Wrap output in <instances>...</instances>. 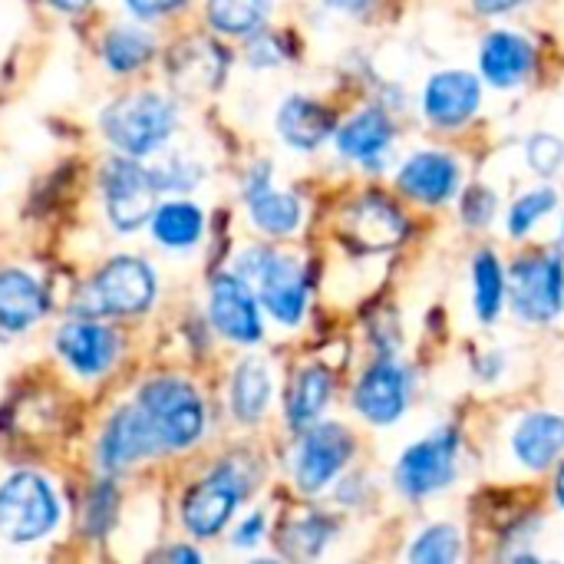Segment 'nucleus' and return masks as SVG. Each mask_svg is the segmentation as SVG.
Returning <instances> with one entry per match:
<instances>
[{
  "instance_id": "obj_1",
  "label": "nucleus",
  "mask_w": 564,
  "mask_h": 564,
  "mask_svg": "<svg viewBox=\"0 0 564 564\" xmlns=\"http://www.w3.org/2000/svg\"><path fill=\"white\" fill-rule=\"evenodd\" d=\"M99 126L122 155L142 159L175 132L178 112L175 102L159 93H129L102 109Z\"/></svg>"
},
{
  "instance_id": "obj_2",
  "label": "nucleus",
  "mask_w": 564,
  "mask_h": 564,
  "mask_svg": "<svg viewBox=\"0 0 564 564\" xmlns=\"http://www.w3.org/2000/svg\"><path fill=\"white\" fill-rule=\"evenodd\" d=\"M238 274L258 288L261 304L284 327H294L304 317L307 284H304V268L297 258L271 251V248H251L238 258Z\"/></svg>"
},
{
  "instance_id": "obj_3",
  "label": "nucleus",
  "mask_w": 564,
  "mask_h": 564,
  "mask_svg": "<svg viewBox=\"0 0 564 564\" xmlns=\"http://www.w3.org/2000/svg\"><path fill=\"white\" fill-rule=\"evenodd\" d=\"M155 297V274L139 258H112L102 264V271L86 284V291L76 297V311L99 317V314H142Z\"/></svg>"
},
{
  "instance_id": "obj_4",
  "label": "nucleus",
  "mask_w": 564,
  "mask_h": 564,
  "mask_svg": "<svg viewBox=\"0 0 564 564\" xmlns=\"http://www.w3.org/2000/svg\"><path fill=\"white\" fill-rule=\"evenodd\" d=\"M139 406L149 413L165 449H185L205 433V406L192 383L178 377L149 380L139 393Z\"/></svg>"
},
{
  "instance_id": "obj_5",
  "label": "nucleus",
  "mask_w": 564,
  "mask_h": 564,
  "mask_svg": "<svg viewBox=\"0 0 564 564\" xmlns=\"http://www.w3.org/2000/svg\"><path fill=\"white\" fill-rule=\"evenodd\" d=\"M59 506L53 489L33 476L17 473L0 486V535L13 545L36 542L56 529Z\"/></svg>"
},
{
  "instance_id": "obj_6",
  "label": "nucleus",
  "mask_w": 564,
  "mask_h": 564,
  "mask_svg": "<svg viewBox=\"0 0 564 564\" xmlns=\"http://www.w3.org/2000/svg\"><path fill=\"white\" fill-rule=\"evenodd\" d=\"M509 294L519 317L545 324L564 307V258L558 251L522 254L509 268Z\"/></svg>"
},
{
  "instance_id": "obj_7",
  "label": "nucleus",
  "mask_w": 564,
  "mask_h": 564,
  "mask_svg": "<svg viewBox=\"0 0 564 564\" xmlns=\"http://www.w3.org/2000/svg\"><path fill=\"white\" fill-rule=\"evenodd\" d=\"M248 482L251 479L235 463L218 466L212 476H205L198 486L188 489V496L182 502V522H185V529L195 539L218 535L231 522L238 502L248 496V489H251Z\"/></svg>"
},
{
  "instance_id": "obj_8",
  "label": "nucleus",
  "mask_w": 564,
  "mask_h": 564,
  "mask_svg": "<svg viewBox=\"0 0 564 564\" xmlns=\"http://www.w3.org/2000/svg\"><path fill=\"white\" fill-rule=\"evenodd\" d=\"M456 456H459V433L440 430L420 443H413L397 463V486L410 499H426L443 492L456 479Z\"/></svg>"
},
{
  "instance_id": "obj_9",
  "label": "nucleus",
  "mask_w": 564,
  "mask_h": 564,
  "mask_svg": "<svg viewBox=\"0 0 564 564\" xmlns=\"http://www.w3.org/2000/svg\"><path fill=\"white\" fill-rule=\"evenodd\" d=\"M99 182H102L106 215L119 231H135L142 221L152 218L159 185L149 169L132 162V155L106 162Z\"/></svg>"
},
{
  "instance_id": "obj_10",
  "label": "nucleus",
  "mask_w": 564,
  "mask_h": 564,
  "mask_svg": "<svg viewBox=\"0 0 564 564\" xmlns=\"http://www.w3.org/2000/svg\"><path fill=\"white\" fill-rule=\"evenodd\" d=\"M350 456H354V436L344 426L327 423V426L304 430V436L297 440V449H294L297 489L307 496H317L321 489H327L337 479V473L350 463Z\"/></svg>"
},
{
  "instance_id": "obj_11",
  "label": "nucleus",
  "mask_w": 564,
  "mask_h": 564,
  "mask_svg": "<svg viewBox=\"0 0 564 564\" xmlns=\"http://www.w3.org/2000/svg\"><path fill=\"white\" fill-rule=\"evenodd\" d=\"M340 231L347 245H354L357 251H390L406 238V218L390 198L364 192L357 202L347 205Z\"/></svg>"
},
{
  "instance_id": "obj_12",
  "label": "nucleus",
  "mask_w": 564,
  "mask_h": 564,
  "mask_svg": "<svg viewBox=\"0 0 564 564\" xmlns=\"http://www.w3.org/2000/svg\"><path fill=\"white\" fill-rule=\"evenodd\" d=\"M406 400H410V377L390 357L373 360L354 387V410L373 426L397 423L406 413Z\"/></svg>"
},
{
  "instance_id": "obj_13",
  "label": "nucleus",
  "mask_w": 564,
  "mask_h": 564,
  "mask_svg": "<svg viewBox=\"0 0 564 564\" xmlns=\"http://www.w3.org/2000/svg\"><path fill=\"white\" fill-rule=\"evenodd\" d=\"M208 314L218 334H225L235 344H258L264 327H261V311L251 284L241 274H218L212 281V301Z\"/></svg>"
},
{
  "instance_id": "obj_14",
  "label": "nucleus",
  "mask_w": 564,
  "mask_h": 564,
  "mask_svg": "<svg viewBox=\"0 0 564 564\" xmlns=\"http://www.w3.org/2000/svg\"><path fill=\"white\" fill-rule=\"evenodd\" d=\"M159 449H165V446H162L159 430L152 426L149 413L142 406H122L106 423V433L99 440V466L116 473L145 456H155Z\"/></svg>"
},
{
  "instance_id": "obj_15",
  "label": "nucleus",
  "mask_w": 564,
  "mask_h": 564,
  "mask_svg": "<svg viewBox=\"0 0 564 564\" xmlns=\"http://www.w3.org/2000/svg\"><path fill=\"white\" fill-rule=\"evenodd\" d=\"M482 102V86L466 69H446L436 73L423 89V112L440 129H456L476 116Z\"/></svg>"
},
{
  "instance_id": "obj_16",
  "label": "nucleus",
  "mask_w": 564,
  "mask_h": 564,
  "mask_svg": "<svg viewBox=\"0 0 564 564\" xmlns=\"http://www.w3.org/2000/svg\"><path fill=\"white\" fill-rule=\"evenodd\" d=\"M56 350L79 377H99L112 367L119 354V337L102 324L76 321L56 334Z\"/></svg>"
},
{
  "instance_id": "obj_17",
  "label": "nucleus",
  "mask_w": 564,
  "mask_h": 564,
  "mask_svg": "<svg viewBox=\"0 0 564 564\" xmlns=\"http://www.w3.org/2000/svg\"><path fill=\"white\" fill-rule=\"evenodd\" d=\"M535 66V46L512 30H496L482 40L479 50V69L482 76L499 86V89H512L519 86Z\"/></svg>"
},
{
  "instance_id": "obj_18",
  "label": "nucleus",
  "mask_w": 564,
  "mask_h": 564,
  "mask_svg": "<svg viewBox=\"0 0 564 564\" xmlns=\"http://www.w3.org/2000/svg\"><path fill=\"white\" fill-rule=\"evenodd\" d=\"M245 202H248L251 221H254L261 231L274 235V238L291 235V231H297V225H301V202H297L291 192H278V188L271 185L268 165H258V169L251 172V178H248V185H245Z\"/></svg>"
},
{
  "instance_id": "obj_19",
  "label": "nucleus",
  "mask_w": 564,
  "mask_h": 564,
  "mask_svg": "<svg viewBox=\"0 0 564 564\" xmlns=\"http://www.w3.org/2000/svg\"><path fill=\"white\" fill-rule=\"evenodd\" d=\"M400 188L423 202V205H443L459 188V165L443 152H416L400 169Z\"/></svg>"
},
{
  "instance_id": "obj_20",
  "label": "nucleus",
  "mask_w": 564,
  "mask_h": 564,
  "mask_svg": "<svg viewBox=\"0 0 564 564\" xmlns=\"http://www.w3.org/2000/svg\"><path fill=\"white\" fill-rule=\"evenodd\" d=\"M225 69H228V53L215 40H188V43L175 46L172 63H169L172 83L188 93L218 89L225 79Z\"/></svg>"
},
{
  "instance_id": "obj_21",
  "label": "nucleus",
  "mask_w": 564,
  "mask_h": 564,
  "mask_svg": "<svg viewBox=\"0 0 564 564\" xmlns=\"http://www.w3.org/2000/svg\"><path fill=\"white\" fill-rule=\"evenodd\" d=\"M516 459L525 469H549L564 456V416L558 413H529L512 436Z\"/></svg>"
},
{
  "instance_id": "obj_22",
  "label": "nucleus",
  "mask_w": 564,
  "mask_h": 564,
  "mask_svg": "<svg viewBox=\"0 0 564 564\" xmlns=\"http://www.w3.org/2000/svg\"><path fill=\"white\" fill-rule=\"evenodd\" d=\"M43 311H46L43 284L26 271L3 268L0 271V327L10 334H20L30 324H36Z\"/></svg>"
},
{
  "instance_id": "obj_23",
  "label": "nucleus",
  "mask_w": 564,
  "mask_h": 564,
  "mask_svg": "<svg viewBox=\"0 0 564 564\" xmlns=\"http://www.w3.org/2000/svg\"><path fill=\"white\" fill-rule=\"evenodd\" d=\"M278 132L291 149H317L334 132V112L307 96H291L278 109Z\"/></svg>"
},
{
  "instance_id": "obj_24",
  "label": "nucleus",
  "mask_w": 564,
  "mask_h": 564,
  "mask_svg": "<svg viewBox=\"0 0 564 564\" xmlns=\"http://www.w3.org/2000/svg\"><path fill=\"white\" fill-rule=\"evenodd\" d=\"M390 142H393V122L383 109H364L337 132L340 155L364 162L370 169H377V162H383Z\"/></svg>"
},
{
  "instance_id": "obj_25",
  "label": "nucleus",
  "mask_w": 564,
  "mask_h": 564,
  "mask_svg": "<svg viewBox=\"0 0 564 564\" xmlns=\"http://www.w3.org/2000/svg\"><path fill=\"white\" fill-rule=\"evenodd\" d=\"M334 393V377L327 367L311 364L304 370H297L291 393H288V423L294 430H307L321 420V413L327 410Z\"/></svg>"
},
{
  "instance_id": "obj_26",
  "label": "nucleus",
  "mask_w": 564,
  "mask_h": 564,
  "mask_svg": "<svg viewBox=\"0 0 564 564\" xmlns=\"http://www.w3.org/2000/svg\"><path fill=\"white\" fill-rule=\"evenodd\" d=\"M271 400V373L261 360L248 357L238 364L231 380V413L241 423H258Z\"/></svg>"
},
{
  "instance_id": "obj_27",
  "label": "nucleus",
  "mask_w": 564,
  "mask_h": 564,
  "mask_svg": "<svg viewBox=\"0 0 564 564\" xmlns=\"http://www.w3.org/2000/svg\"><path fill=\"white\" fill-rule=\"evenodd\" d=\"M152 235L159 245L165 248H192L198 238H202V228H205V218L202 212L192 205V202H169V205H159L152 212Z\"/></svg>"
},
{
  "instance_id": "obj_28",
  "label": "nucleus",
  "mask_w": 564,
  "mask_h": 564,
  "mask_svg": "<svg viewBox=\"0 0 564 564\" xmlns=\"http://www.w3.org/2000/svg\"><path fill=\"white\" fill-rule=\"evenodd\" d=\"M473 284H476V314L479 321H496L506 301V271L492 251H479L473 264Z\"/></svg>"
},
{
  "instance_id": "obj_29",
  "label": "nucleus",
  "mask_w": 564,
  "mask_h": 564,
  "mask_svg": "<svg viewBox=\"0 0 564 564\" xmlns=\"http://www.w3.org/2000/svg\"><path fill=\"white\" fill-rule=\"evenodd\" d=\"M268 17V0H208V23L228 36L254 33Z\"/></svg>"
},
{
  "instance_id": "obj_30",
  "label": "nucleus",
  "mask_w": 564,
  "mask_h": 564,
  "mask_svg": "<svg viewBox=\"0 0 564 564\" xmlns=\"http://www.w3.org/2000/svg\"><path fill=\"white\" fill-rule=\"evenodd\" d=\"M155 53V43L142 30H112L102 43V59L116 73H132L145 66Z\"/></svg>"
},
{
  "instance_id": "obj_31",
  "label": "nucleus",
  "mask_w": 564,
  "mask_h": 564,
  "mask_svg": "<svg viewBox=\"0 0 564 564\" xmlns=\"http://www.w3.org/2000/svg\"><path fill=\"white\" fill-rule=\"evenodd\" d=\"M330 532H334V522H327L324 516H304L281 532V545L294 558H311V555H321V549L330 542Z\"/></svg>"
},
{
  "instance_id": "obj_32",
  "label": "nucleus",
  "mask_w": 564,
  "mask_h": 564,
  "mask_svg": "<svg viewBox=\"0 0 564 564\" xmlns=\"http://www.w3.org/2000/svg\"><path fill=\"white\" fill-rule=\"evenodd\" d=\"M463 555V535L453 525H430L410 549V562L453 564Z\"/></svg>"
},
{
  "instance_id": "obj_33",
  "label": "nucleus",
  "mask_w": 564,
  "mask_h": 564,
  "mask_svg": "<svg viewBox=\"0 0 564 564\" xmlns=\"http://www.w3.org/2000/svg\"><path fill=\"white\" fill-rule=\"evenodd\" d=\"M555 205H558L555 188H535V192H525V195H522L519 202H512V208H509V221H506L509 235H512V238L529 235V231L535 228V221H539V218H545Z\"/></svg>"
},
{
  "instance_id": "obj_34",
  "label": "nucleus",
  "mask_w": 564,
  "mask_h": 564,
  "mask_svg": "<svg viewBox=\"0 0 564 564\" xmlns=\"http://www.w3.org/2000/svg\"><path fill=\"white\" fill-rule=\"evenodd\" d=\"M525 159L535 175H555L564 165V142L552 132H535L525 145Z\"/></svg>"
},
{
  "instance_id": "obj_35",
  "label": "nucleus",
  "mask_w": 564,
  "mask_h": 564,
  "mask_svg": "<svg viewBox=\"0 0 564 564\" xmlns=\"http://www.w3.org/2000/svg\"><path fill=\"white\" fill-rule=\"evenodd\" d=\"M112 516H116V489H112V482H99L86 502V532L93 539H99L109 529Z\"/></svg>"
},
{
  "instance_id": "obj_36",
  "label": "nucleus",
  "mask_w": 564,
  "mask_h": 564,
  "mask_svg": "<svg viewBox=\"0 0 564 564\" xmlns=\"http://www.w3.org/2000/svg\"><path fill=\"white\" fill-rule=\"evenodd\" d=\"M149 172H152L159 192H188V188H195L198 178H202V169L192 165V162H182V159L162 162V165H155V169H149Z\"/></svg>"
},
{
  "instance_id": "obj_37",
  "label": "nucleus",
  "mask_w": 564,
  "mask_h": 564,
  "mask_svg": "<svg viewBox=\"0 0 564 564\" xmlns=\"http://www.w3.org/2000/svg\"><path fill=\"white\" fill-rule=\"evenodd\" d=\"M496 192L492 188H482V185H473L466 195H463V218H466V225H473V228H482V225H489L492 221V215H496Z\"/></svg>"
},
{
  "instance_id": "obj_38",
  "label": "nucleus",
  "mask_w": 564,
  "mask_h": 564,
  "mask_svg": "<svg viewBox=\"0 0 564 564\" xmlns=\"http://www.w3.org/2000/svg\"><path fill=\"white\" fill-rule=\"evenodd\" d=\"M248 56H251L254 66H278L281 63V46H278V40L271 33H264V36H254L251 40Z\"/></svg>"
},
{
  "instance_id": "obj_39",
  "label": "nucleus",
  "mask_w": 564,
  "mask_h": 564,
  "mask_svg": "<svg viewBox=\"0 0 564 564\" xmlns=\"http://www.w3.org/2000/svg\"><path fill=\"white\" fill-rule=\"evenodd\" d=\"M188 0H126V7L135 13V17H165L178 7H185Z\"/></svg>"
},
{
  "instance_id": "obj_40",
  "label": "nucleus",
  "mask_w": 564,
  "mask_h": 564,
  "mask_svg": "<svg viewBox=\"0 0 564 564\" xmlns=\"http://www.w3.org/2000/svg\"><path fill=\"white\" fill-rule=\"evenodd\" d=\"M261 535H264V516H261V512H254L248 522H241V525H238V532H235V545H238V549H251V545H258V542H261Z\"/></svg>"
},
{
  "instance_id": "obj_41",
  "label": "nucleus",
  "mask_w": 564,
  "mask_h": 564,
  "mask_svg": "<svg viewBox=\"0 0 564 564\" xmlns=\"http://www.w3.org/2000/svg\"><path fill=\"white\" fill-rule=\"evenodd\" d=\"M479 13H506V10H516L519 3L525 0H473Z\"/></svg>"
},
{
  "instance_id": "obj_42",
  "label": "nucleus",
  "mask_w": 564,
  "mask_h": 564,
  "mask_svg": "<svg viewBox=\"0 0 564 564\" xmlns=\"http://www.w3.org/2000/svg\"><path fill=\"white\" fill-rule=\"evenodd\" d=\"M324 3H330L334 10H344V13H360V10H367L370 0H324Z\"/></svg>"
},
{
  "instance_id": "obj_43",
  "label": "nucleus",
  "mask_w": 564,
  "mask_h": 564,
  "mask_svg": "<svg viewBox=\"0 0 564 564\" xmlns=\"http://www.w3.org/2000/svg\"><path fill=\"white\" fill-rule=\"evenodd\" d=\"M59 13H79V10H86L93 0H50Z\"/></svg>"
},
{
  "instance_id": "obj_44",
  "label": "nucleus",
  "mask_w": 564,
  "mask_h": 564,
  "mask_svg": "<svg viewBox=\"0 0 564 564\" xmlns=\"http://www.w3.org/2000/svg\"><path fill=\"white\" fill-rule=\"evenodd\" d=\"M169 558H175V562H198V552H192V549H172Z\"/></svg>"
},
{
  "instance_id": "obj_45",
  "label": "nucleus",
  "mask_w": 564,
  "mask_h": 564,
  "mask_svg": "<svg viewBox=\"0 0 564 564\" xmlns=\"http://www.w3.org/2000/svg\"><path fill=\"white\" fill-rule=\"evenodd\" d=\"M555 502L564 509V463L558 466V476H555Z\"/></svg>"
},
{
  "instance_id": "obj_46",
  "label": "nucleus",
  "mask_w": 564,
  "mask_h": 564,
  "mask_svg": "<svg viewBox=\"0 0 564 564\" xmlns=\"http://www.w3.org/2000/svg\"><path fill=\"white\" fill-rule=\"evenodd\" d=\"M562 228H564V225H562Z\"/></svg>"
}]
</instances>
